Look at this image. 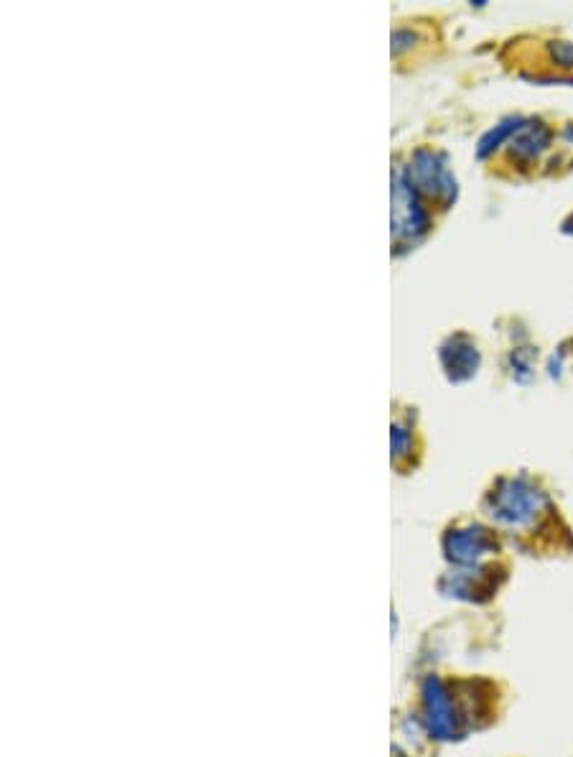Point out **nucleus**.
Instances as JSON below:
<instances>
[{"label":"nucleus","mask_w":573,"mask_h":757,"mask_svg":"<svg viewBox=\"0 0 573 757\" xmlns=\"http://www.w3.org/2000/svg\"><path fill=\"white\" fill-rule=\"evenodd\" d=\"M548 143H551V130L543 123H523L507 143V151L517 161H533L548 148Z\"/></svg>","instance_id":"obj_9"},{"label":"nucleus","mask_w":573,"mask_h":757,"mask_svg":"<svg viewBox=\"0 0 573 757\" xmlns=\"http://www.w3.org/2000/svg\"><path fill=\"white\" fill-rule=\"evenodd\" d=\"M423 709H426V722L431 735H436L439 740L461 737V717L456 712V701L439 678L431 676L423 686Z\"/></svg>","instance_id":"obj_6"},{"label":"nucleus","mask_w":573,"mask_h":757,"mask_svg":"<svg viewBox=\"0 0 573 757\" xmlns=\"http://www.w3.org/2000/svg\"><path fill=\"white\" fill-rule=\"evenodd\" d=\"M497 551H500L497 536L479 523L454 526L444 536V554L456 566H479L482 559L497 554Z\"/></svg>","instance_id":"obj_4"},{"label":"nucleus","mask_w":573,"mask_h":757,"mask_svg":"<svg viewBox=\"0 0 573 757\" xmlns=\"http://www.w3.org/2000/svg\"><path fill=\"white\" fill-rule=\"evenodd\" d=\"M439 360L451 383H464L477 375L479 365H482V352L467 332H456L441 342Z\"/></svg>","instance_id":"obj_7"},{"label":"nucleus","mask_w":573,"mask_h":757,"mask_svg":"<svg viewBox=\"0 0 573 757\" xmlns=\"http://www.w3.org/2000/svg\"><path fill=\"white\" fill-rule=\"evenodd\" d=\"M520 125H523V120H520V118H510V120H507V123L497 125L495 130H489L487 136L482 138V143H479V151H477L479 159H484V156H487L489 151H495L497 143L505 141V138L510 136L512 130H517V128H520Z\"/></svg>","instance_id":"obj_10"},{"label":"nucleus","mask_w":573,"mask_h":757,"mask_svg":"<svg viewBox=\"0 0 573 757\" xmlns=\"http://www.w3.org/2000/svg\"><path fill=\"white\" fill-rule=\"evenodd\" d=\"M551 51V59L563 69H573V44L571 41H551L548 46Z\"/></svg>","instance_id":"obj_11"},{"label":"nucleus","mask_w":573,"mask_h":757,"mask_svg":"<svg viewBox=\"0 0 573 757\" xmlns=\"http://www.w3.org/2000/svg\"><path fill=\"white\" fill-rule=\"evenodd\" d=\"M449 582V587H444V592H449V597L459 599H482L479 594H492L495 592V582L489 577V571L482 566H459L456 571H451L449 577L444 579Z\"/></svg>","instance_id":"obj_8"},{"label":"nucleus","mask_w":573,"mask_h":757,"mask_svg":"<svg viewBox=\"0 0 573 757\" xmlns=\"http://www.w3.org/2000/svg\"><path fill=\"white\" fill-rule=\"evenodd\" d=\"M431 230V212L426 202L405 181L400 166L393 171V240L398 250L421 243Z\"/></svg>","instance_id":"obj_3"},{"label":"nucleus","mask_w":573,"mask_h":757,"mask_svg":"<svg viewBox=\"0 0 573 757\" xmlns=\"http://www.w3.org/2000/svg\"><path fill=\"white\" fill-rule=\"evenodd\" d=\"M487 515L507 531L535 526L548 510V495L528 477H500L487 495Z\"/></svg>","instance_id":"obj_1"},{"label":"nucleus","mask_w":573,"mask_h":757,"mask_svg":"<svg viewBox=\"0 0 573 757\" xmlns=\"http://www.w3.org/2000/svg\"><path fill=\"white\" fill-rule=\"evenodd\" d=\"M390 447H393V464L400 475H408L421 462V434H418L416 408L395 403L393 424H390Z\"/></svg>","instance_id":"obj_5"},{"label":"nucleus","mask_w":573,"mask_h":757,"mask_svg":"<svg viewBox=\"0 0 573 757\" xmlns=\"http://www.w3.org/2000/svg\"><path fill=\"white\" fill-rule=\"evenodd\" d=\"M405 181L411 184L413 192L426 204H439V210H449L456 199V179L446 166V159L433 148H416L411 153V164L403 166Z\"/></svg>","instance_id":"obj_2"}]
</instances>
